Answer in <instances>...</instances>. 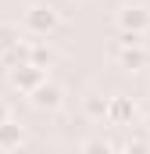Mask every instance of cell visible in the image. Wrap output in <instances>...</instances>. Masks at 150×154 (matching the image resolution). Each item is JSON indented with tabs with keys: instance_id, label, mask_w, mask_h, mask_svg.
<instances>
[{
	"instance_id": "cell-1",
	"label": "cell",
	"mask_w": 150,
	"mask_h": 154,
	"mask_svg": "<svg viewBox=\"0 0 150 154\" xmlns=\"http://www.w3.org/2000/svg\"><path fill=\"white\" fill-rule=\"evenodd\" d=\"M11 82H14L18 90H29V93H32V90H39V86L46 82V72H43L39 65H29V61H25V65H14V68H11Z\"/></svg>"
},
{
	"instance_id": "cell-2",
	"label": "cell",
	"mask_w": 150,
	"mask_h": 154,
	"mask_svg": "<svg viewBox=\"0 0 150 154\" xmlns=\"http://www.w3.org/2000/svg\"><path fill=\"white\" fill-rule=\"evenodd\" d=\"M25 25H29L32 36H43V32H50V29L57 25V11H50V7H43V4H32V7L25 11Z\"/></svg>"
},
{
	"instance_id": "cell-3",
	"label": "cell",
	"mask_w": 150,
	"mask_h": 154,
	"mask_svg": "<svg viewBox=\"0 0 150 154\" xmlns=\"http://www.w3.org/2000/svg\"><path fill=\"white\" fill-rule=\"evenodd\" d=\"M118 22H122V32H143L150 25V14L143 7H125V11L118 14Z\"/></svg>"
},
{
	"instance_id": "cell-4",
	"label": "cell",
	"mask_w": 150,
	"mask_h": 154,
	"mask_svg": "<svg viewBox=\"0 0 150 154\" xmlns=\"http://www.w3.org/2000/svg\"><path fill=\"white\" fill-rule=\"evenodd\" d=\"M64 100V93H61V86H54V82H43L39 90H32V104L36 108H57Z\"/></svg>"
},
{
	"instance_id": "cell-5",
	"label": "cell",
	"mask_w": 150,
	"mask_h": 154,
	"mask_svg": "<svg viewBox=\"0 0 150 154\" xmlns=\"http://www.w3.org/2000/svg\"><path fill=\"white\" fill-rule=\"evenodd\" d=\"M22 143V125L18 122H0V151H14Z\"/></svg>"
},
{
	"instance_id": "cell-6",
	"label": "cell",
	"mask_w": 150,
	"mask_h": 154,
	"mask_svg": "<svg viewBox=\"0 0 150 154\" xmlns=\"http://www.w3.org/2000/svg\"><path fill=\"white\" fill-rule=\"evenodd\" d=\"M132 115H136L132 100H125V97H111V108H107V118H111V122H129Z\"/></svg>"
},
{
	"instance_id": "cell-7",
	"label": "cell",
	"mask_w": 150,
	"mask_h": 154,
	"mask_svg": "<svg viewBox=\"0 0 150 154\" xmlns=\"http://www.w3.org/2000/svg\"><path fill=\"white\" fill-rule=\"evenodd\" d=\"M14 50H18V29L14 25H0V54L11 57Z\"/></svg>"
},
{
	"instance_id": "cell-8",
	"label": "cell",
	"mask_w": 150,
	"mask_h": 154,
	"mask_svg": "<svg viewBox=\"0 0 150 154\" xmlns=\"http://www.w3.org/2000/svg\"><path fill=\"white\" fill-rule=\"evenodd\" d=\"M122 68L140 72V68H143V50H140V47H122Z\"/></svg>"
},
{
	"instance_id": "cell-9",
	"label": "cell",
	"mask_w": 150,
	"mask_h": 154,
	"mask_svg": "<svg viewBox=\"0 0 150 154\" xmlns=\"http://www.w3.org/2000/svg\"><path fill=\"white\" fill-rule=\"evenodd\" d=\"M107 108H111V100H104V97H86V115L89 118H107Z\"/></svg>"
},
{
	"instance_id": "cell-10",
	"label": "cell",
	"mask_w": 150,
	"mask_h": 154,
	"mask_svg": "<svg viewBox=\"0 0 150 154\" xmlns=\"http://www.w3.org/2000/svg\"><path fill=\"white\" fill-rule=\"evenodd\" d=\"M82 154H114L107 140H86L82 143Z\"/></svg>"
},
{
	"instance_id": "cell-11",
	"label": "cell",
	"mask_w": 150,
	"mask_h": 154,
	"mask_svg": "<svg viewBox=\"0 0 150 154\" xmlns=\"http://www.w3.org/2000/svg\"><path fill=\"white\" fill-rule=\"evenodd\" d=\"M122 47H140V32H122Z\"/></svg>"
},
{
	"instance_id": "cell-12",
	"label": "cell",
	"mask_w": 150,
	"mask_h": 154,
	"mask_svg": "<svg viewBox=\"0 0 150 154\" xmlns=\"http://www.w3.org/2000/svg\"><path fill=\"white\" fill-rule=\"evenodd\" d=\"M125 154H150V151H147V143H129Z\"/></svg>"
},
{
	"instance_id": "cell-13",
	"label": "cell",
	"mask_w": 150,
	"mask_h": 154,
	"mask_svg": "<svg viewBox=\"0 0 150 154\" xmlns=\"http://www.w3.org/2000/svg\"><path fill=\"white\" fill-rule=\"evenodd\" d=\"M122 154H125V151H122Z\"/></svg>"
}]
</instances>
